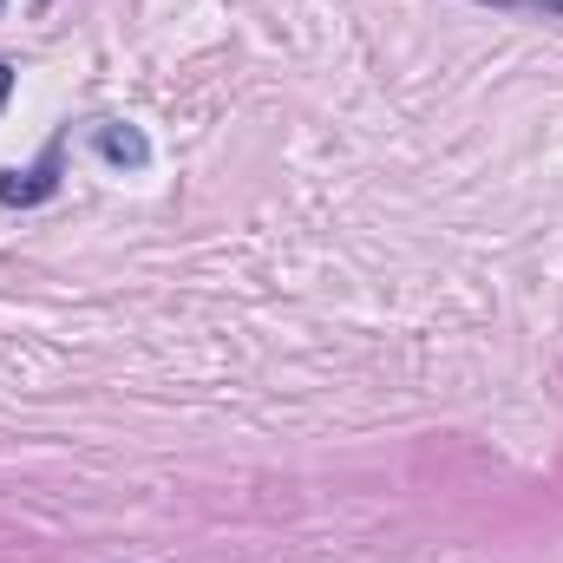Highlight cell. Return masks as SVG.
<instances>
[{"label":"cell","mask_w":563,"mask_h":563,"mask_svg":"<svg viewBox=\"0 0 563 563\" xmlns=\"http://www.w3.org/2000/svg\"><path fill=\"white\" fill-rule=\"evenodd\" d=\"M59 170V144H46V157L33 164V170H7L0 177V203H40V197H53V177Z\"/></svg>","instance_id":"cell-1"},{"label":"cell","mask_w":563,"mask_h":563,"mask_svg":"<svg viewBox=\"0 0 563 563\" xmlns=\"http://www.w3.org/2000/svg\"><path fill=\"white\" fill-rule=\"evenodd\" d=\"M99 157H106V164H125V170H144V164H151V144H144V132H132V125H99Z\"/></svg>","instance_id":"cell-2"},{"label":"cell","mask_w":563,"mask_h":563,"mask_svg":"<svg viewBox=\"0 0 563 563\" xmlns=\"http://www.w3.org/2000/svg\"><path fill=\"white\" fill-rule=\"evenodd\" d=\"M7 99H13V66L0 59V112H7Z\"/></svg>","instance_id":"cell-3"}]
</instances>
